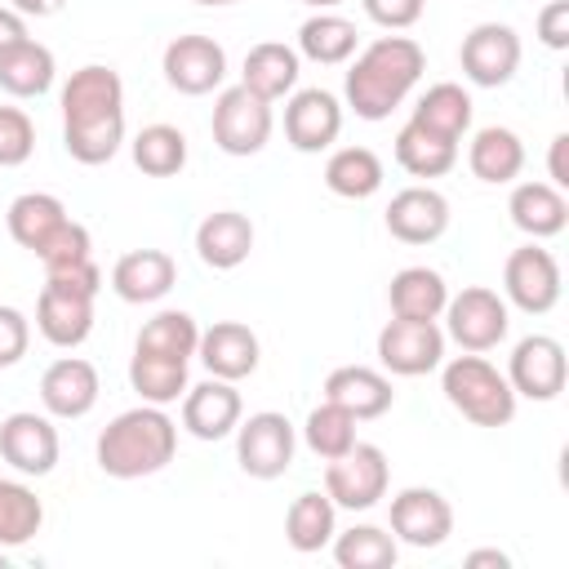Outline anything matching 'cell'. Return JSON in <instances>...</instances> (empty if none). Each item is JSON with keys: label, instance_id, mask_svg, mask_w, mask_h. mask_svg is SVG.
Instances as JSON below:
<instances>
[{"label": "cell", "instance_id": "5", "mask_svg": "<svg viewBox=\"0 0 569 569\" xmlns=\"http://www.w3.org/2000/svg\"><path fill=\"white\" fill-rule=\"evenodd\" d=\"M209 129H213L218 151H227V156H258L271 142L276 116H271V102L267 98H258L244 84H231V89L218 93Z\"/></svg>", "mask_w": 569, "mask_h": 569}, {"label": "cell", "instance_id": "7", "mask_svg": "<svg viewBox=\"0 0 569 569\" xmlns=\"http://www.w3.org/2000/svg\"><path fill=\"white\" fill-rule=\"evenodd\" d=\"M440 316H445V333L462 351H493L507 338V329H511L507 298H498L485 284H467L462 293H453Z\"/></svg>", "mask_w": 569, "mask_h": 569}, {"label": "cell", "instance_id": "33", "mask_svg": "<svg viewBox=\"0 0 569 569\" xmlns=\"http://www.w3.org/2000/svg\"><path fill=\"white\" fill-rule=\"evenodd\" d=\"M356 44H360L356 22H347L342 13H329V9L311 13V18L298 27V58H311V62H320V67L347 62V58L356 53Z\"/></svg>", "mask_w": 569, "mask_h": 569}, {"label": "cell", "instance_id": "34", "mask_svg": "<svg viewBox=\"0 0 569 569\" xmlns=\"http://www.w3.org/2000/svg\"><path fill=\"white\" fill-rule=\"evenodd\" d=\"M382 160L373 147H338L325 160V187L342 200H369L382 187Z\"/></svg>", "mask_w": 569, "mask_h": 569}, {"label": "cell", "instance_id": "39", "mask_svg": "<svg viewBox=\"0 0 569 569\" xmlns=\"http://www.w3.org/2000/svg\"><path fill=\"white\" fill-rule=\"evenodd\" d=\"M200 342V325L187 311H156L142 329L133 351H151V356H173V360H191Z\"/></svg>", "mask_w": 569, "mask_h": 569}, {"label": "cell", "instance_id": "26", "mask_svg": "<svg viewBox=\"0 0 569 569\" xmlns=\"http://www.w3.org/2000/svg\"><path fill=\"white\" fill-rule=\"evenodd\" d=\"M507 213H511V222L529 240H551L569 222V200L551 182H516L511 187V200H507Z\"/></svg>", "mask_w": 569, "mask_h": 569}, {"label": "cell", "instance_id": "1", "mask_svg": "<svg viewBox=\"0 0 569 569\" xmlns=\"http://www.w3.org/2000/svg\"><path fill=\"white\" fill-rule=\"evenodd\" d=\"M422 71H427V53H422L418 40H409V36H378L347 67V84H342L347 107L360 120H387L409 98V89L422 80Z\"/></svg>", "mask_w": 569, "mask_h": 569}, {"label": "cell", "instance_id": "8", "mask_svg": "<svg viewBox=\"0 0 569 569\" xmlns=\"http://www.w3.org/2000/svg\"><path fill=\"white\" fill-rule=\"evenodd\" d=\"M378 365L396 378H422L445 365V329L436 320L391 316L378 329Z\"/></svg>", "mask_w": 569, "mask_h": 569}, {"label": "cell", "instance_id": "10", "mask_svg": "<svg viewBox=\"0 0 569 569\" xmlns=\"http://www.w3.org/2000/svg\"><path fill=\"white\" fill-rule=\"evenodd\" d=\"M458 62H462V76L471 84H480V89L507 84L520 71V36H516V27H507V22H480V27H471L462 36Z\"/></svg>", "mask_w": 569, "mask_h": 569}, {"label": "cell", "instance_id": "46", "mask_svg": "<svg viewBox=\"0 0 569 569\" xmlns=\"http://www.w3.org/2000/svg\"><path fill=\"white\" fill-rule=\"evenodd\" d=\"M422 9H427V0H365V13H369L378 27H387V31L413 27V22L422 18Z\"/></svg>", "mask_w": 569, "mask_h": 569}, {"label": "cell", "instance_id": "3", "mask_svg": "<svg viewBox=\"0 0 569 569\" xmlns=\"http://www.w3.org/2000/svg\"><path fill=\"white\" fill-rule=\"evenodd\" d=\"M440 387H445V400L476 427H507L516 418V391L507 373H498L480 351L453 356L440 369Z\"/></svg>", "mask_w": 569, "mask_h": 569}, {"label": "cell", "instance_id": "21", "mask_svg": "<svg viewBox=\"0 0 569 569\" xmlns=\"http://www.w3.org/2000/svg\"><path fill=\"white\" fill-rule=\"evenodd\" d=\"M240 413H244L240 391L227 378H209V382L182 391V427L196 440H222V436H231L236 422H240Z\"/></svg>", "mask_w": 569, "mask_h": 569}, {"label": "cell", "instance_id": "43", "mask_svg": "<svg viewBox=\"0 0 569 569\" xmlns=\"http://www.w3.org/2000/svg\"><path fill=\"white\" fill-rule=\"evenodd\" d=\"M36 151V124L22 107H0V169L27 164Z\"/></svg>", "mask_w": 569, "mask_h": 569}, {"label": "cell", "instance_id": "28", "mask_svg": "<svg viewBox=\"0 0 569 569\" xmlns=\"http://www.w3.org/2000/svg\"><path fill=\"white\" fill-rule=\"evenodd\" d=\"M4 222H9V236H13L22 249L40 253V249L67 227V204H62L58 196H49V191H22V196L9 204Z\"/></svg>", "mask_w": 569, "mask_h": 569}, {"label": "cell", "instance_id": "51", "mask_svg": "<svg viewBox=\"0 0 569 569\" xmlns=\"http://www.w3.org/2000/svg\"><path fill=\"white\" fill-rule=\"evenodd\" d=\"M62 4L67 0H9V9H18L22 18H53L62 13Z\"/></svg>", "mask_w": 569, "mask_h": 569}, {"label": "cell", "instance_id": "22", "mask_svg": "<svg viewBox=\"0 0 569 569\" xmlns=\"http://www.w3.org/2000/svg\"><path fill=\"white\" fill-rule=\"evenodd\" d=\"M325 400L347 409L356 422H369V418H382L396 400L391 391V378L382 369H369V365H338L329 378H325Z\"/></svg>", "mask_w": 569, "mask_h": 569}, {"label": "cell", "instance_id": "41", "mask_svg": "<svg viewBox=\"0 0 569 569\" xmlns=\"http://www.w3.org/2000/svg\"><path fill=\"white\" fill-rule=\"evenodd\" d=\"M124 142V116H102V120H76L62 124V147L80 164H107Z\"/></svg>", "mask_w": 569, "mask_h": 569}, {"label": "cell", "instance_id": "45", "mask_svg": "<svg viewBox=\"0 0 569 569\" xmlns=\"http://www.w3.org/2000/svg\"><path fill=\"white\" fill-rule=\"evenodd\" d=\"M31 347V320L18 307H0V369H13Z\"/></svg>", "mask_w": 569, "mask_h": 569}, {"label": "cell", "instance_id": "48", "mask_svg": "<svg viewBox=\"0 0 569 569\" xmlns=\"http://www.w3.org/2000/svg\"><path fill=\"white\" fill-rule=\"evenodd\" d=\"M538 40L547 49H569V0H547L538 13Z\"/></svg>", "mask_w": 569, "mask_h": 569}, {"label": "cell", "instance_id": "2", "mask_svg": "<svg viewBox=\"0 0 569 569\" xmlns=\"http://www.w3.org/2000/svg\"><path fill=\"white\" fill-rule=\"evenodd\" d=\"M178 422L160 405H138L116 413L98 436V467L111 480H142L173 462Z\"/></svg>", "mask_w": 569, "mask_h": 569}, {"label": "cell", "instance_id": "19", "mask_svg": "<svg viewBox=\"0 0 569 569\" xmlns=\"http://www.w3.org/2000/svg\"><path fill=\"white\" fill-rule=\"evenodd\" d=\"M387 231L400 244H431L449 231V200L436 187H405L387 204Z\"/></svg>", "mask_w": 569, "mask_h": 569}, {"label": "cell", "instance_id": "17", "mask_svg": "<svg viewBox=\"0 0 569 569\" xmlns=\"http://www.w3.org/2000/svg\"><path fill=\"white\" fill-rule=\"evenodd\" d=\"M98 369L84 356H62L40 373V405L49 418H84L98 405Z\"/></svg>", "mask_w": 569, "mask_h": 569}, {"label": "cell", "instance_id": "27", "mask_svg": "<svg viewBox=\"0 0 569 569\" xmlns=\"http://www.w3.org/2000/svg\"><path fill=\"white\" fill-rule=\"evenodd\" d=\"M467 164H471V173H476L480 182H489V187L516 182L520 169H525V142H520L516 129H507V124H489V129H480V133L471 138V147H467Z\"/></svg>", "mask_w": 569, "mask_h": 569}, {"label": "cell", "instance_id": "47", "mask_svg": "<svg viewBox=\"0 0 569 569\" xmlns=\"http://www.w3.org/2000/svg\"><path fill=\"white\" fill-rule=\"evenodd\" d=\"M44 284H62V289H71V293L98 298V289H102V271H98V262H93V258H84V262H71V267L44 271Z\"/></svg>", "mask_w": 569, "mask_h": 569}, {"label": "cell", "instance_id": "25", "mask_svg": "<svg viewBox=\"0 0 569 569\" xmlns=\"http://www.w3.org/2000/svg\"><path fill=\"white\" fill-rule=\"evenodd\" d=\"M298 76H302V58L293 44L284 40H262L244 53V71H240V84L253 89L258 98L276 102V98H289L298 89Z\"/></svg>", "mask_w": 569, "mask_h": 569}, {"label": "cell", "instance_id": "6", "mask_svg": "<svg viewBox=\"0 0 569 569\" xmlns=\"http://www.w3.org/2000/svg\"><path fill=\"white\" fill-rule=\"evenodd\" d=\"M293 449H298L293 422L276 409H262V413H249V418L236 422V462L253 480L284 476L289 462H293Z\"/></svg>", "mask_w": 569, "mask_h": 569}, {"label": "cell", "instance_id": "50", "mask_svg": "<svg viewBox=\"0 0 569 569\" xmlns=\"http://www.w3.org/2000/svg\"><path fill=\"white\" fill-rule=\"evenodd\" d=\"M22 40H27V18L18 9H0V53H9Z\"/></svg>", "mask_w": 569, "mask_h": 569}, {"label": "cell", "instance_id": "24", "mask_svg": "<svg viewBox=\"0 0 569 569\" xmlns=\"http://www.w3.org/2000/svg\"><path fill=\"white\" fill-rule=\"evenodd\" d=\"M196 253L213 271H231L253 253V222L240 209H218L196 227Z\"/></svg>", "mask_w": 569, "mask_h": 569}, {"label": "cell", "instance_id": "38", "mask_svg": "<svg viewBox=\"0 0 569 569\" xmlns=\"http://www.w3.org/2000/svg\"><path fill=\"white\" fill-rule=\"evenodd\" d=\"M129 147H133V164L147 178H173L187 164V133L178 124H147Z\"/></svg>", "mask_w": 569, "mask_h": 569}, {"label": "cell", "instance_id": "49", "mask_svg": "<svg viewBox=\"0 0 569 569\" xmlns=\"http://www.w3.org/2000/svg\"><path fill=\"white\" fill-rule=\"evenodd\" d=\"M565 151H569V133H556L551 138V156H547V169H551V187H569V160H565Z\"/></svg>", "mask_w": 569, "mask_h": 569}, {"label": "cell", "instance_id": "30", "mask_svg": "<svg viewBox=\"0 0 569 569\" xmlns=\"http://www.w3.org/2000/svg\"><path fill=\"white\" fill-rule=\"evenodd\" d=\"M333 533H338V507H333L329 493L307 489V493H298L289 502V511H284V538H289L293 551L311 556V551L329 547Z\"/></svg>", "mask_w": 569, "mask_h": 569}, {"label": "cell", "instance_id": "15", "mask_svg": "<svg viewBox=\"0 0 569 569\" xmlns=\"http://www.w3.org/2000/svg\"><path fill=\"white\" fill-rule=\"evenodd\" d=\"M342 133V102L329 89H293L284 102V142L302 156L329 151Z\"/></svg>", "mask_w": 569, "mask_h": 569}, {"label": "cell", "instance_id": "29", "mask_svg": "<svg viewBox=\"0 0 569 569\" xmlns=\"http://www.w3.org/2000/svg\"><path fill=\"white\" fill-rule=\"evenodd\" d=\"M387 302H391V316H405V320H436L449 302V284L436 267H405L391 276L387 284Z\"/></svg>", "mask_w": 569, "mask_h": 569}, {"label": "cell", "instance_id": "11", "mask_svg": "<svg viewBox=\"0 0 569 569\" xmlns=\"http://www.w3.org/2000/svg\"><path fill=\"white\" fill-rule=\"evenodd\" d=\"M565 373H569V360H565V347L551 338V333H529L516 342L511 360H507V382L516 396L525 400H556L565 391Z\"/></svg>", "mask_w": 569, "mask_h": 569}, {"label": "cell", "instance_id": "55", "mask_svg": "<svg viewBox=\"0 0 569 569\" xmlns=\"http://www.w3.org/2000/svg\"><path fill=\"white\" fill-rule=\"evenodd\" d=\"M0 569H9V547H0Z\"/></svg>", "mask_w": 569, "mask_h": 569}, {"label": "cell", "instance_id": "18", "mask_svg": "<svg viewBox=\"0 0 569 569\" xmlns=\"http://www.w3.org/2000/svg\"><path fill=\"white\" fill-rule=\"evenodd\" d=\"M102 116H124V80L120 71L89 62L71 71V80L62 84V124L102 120Z\"/></svg>", "mask_w": 569, "mask_h": 569}, {"label": "cell", "instance_id": "52", "mask_svg": "<svg viewBox=\"0 0 569 569\" xmlns=\"http://www.w3.org/2000/svg\"><path fill=\"white\" fill-rule=\"evenodd\" d=\"M467 565H471V569H480V565H493V569H507L511 560H507V551H493V547H485V551H471V556H467Z\"/></svg>", "mask_w": 569, "mask_h": 569}, {"label": "cell", "instance_id": "14", "mask_svg": "<svg viewBox=\"0 0 569 569\" xmlns=\"http://www.w3.org/2000/svg\"><path fill=\"white\" fill-rule=\"evenodd\" d=\"M58 427L49 422V413H31L18 409L0 422V458L18 471V476H49L58 467Z\"/></svg>", "mask_w": 569, "mask_h": 569}, {"label": "cell", "instance_id": "13", "mask_svg": "<svg viewBox=\"0 0 569 569\" xmlns=\"http://www.w3.org/2000/svg\"><path fill=\"white\" fill-rule=\"evenodd\" d=\"M160 67H164L169 89H178V93H187V98H200V93H213V89L222 84V76H227V53H222V44H218L213 36L191 31V36H173V40L164 44Z\"/></svg>", "mask_w": 569, "mask_h": 569}, {"label": "cell", "instance_id": "36", "mask_svg": "<svg viewBox=\"0 0 569 569\" xmlns=\"http://www.w3.org/2000/svg\"><path fill=\"white\" fill-rule=\"evenodd\" d=\"M129 387L142 396V405H173L187 391V360L173 356H151V351H133L129 356Z\"/></svg>", "mask_w": 569, "mask_h": 569}, {"label": "cell", "instance_id": "37", "mask_svg": "<svg viewBox=\"0 0 569 569\" xmlns=\"http://www.w3.org/2000/svg\"><path fill=\"white\" fill-rule=\"evenodd\" d=\"M40 525H44V502L36 498V489L0 476V547L13 551L22 542H31L40 533Z\"/></svg>", "mask_w": 569, "mask_h": 569}, {"label": "cell", "instance_id": "40", "mask_svg": "<svg viewBox=\"0 0 569 569\" xmlns=\"http://www.w3.org/2000/svg\"><path fill=\"white\" fill-rule=\"evenodd\" d=\"M400 556V542L378 525H351L347 533H333V560L342 569H391Z\"/></svg>", "mask_w": 569, "mask_h": 569}, {"label": "cell", "instance_id": "42", "mask_svg": "<svg viewBox=\"0 0 569 569\" xmlns=\"http://www.w3.org/2000/svg\"><path fill=\"white\" fill-rule=\"evenodd\" d=\"M302 440H307V449H311L316 458L329 462V458H338V453H347V449L356 445V418H351L347 409L320 400V405L307 413V422H302Z\"/></svg>", "mask_w": 569, "mask_h": 569}, {"label": "cell", "instance_id": "12", "mask_svg": "<svg viewBox=\"0 0 569 569\" xmlns=\"http://www.w3.org/2000/svg\"><path fill=\"white\" fill-rule=\"evenodd\" d=\"M453 533V507L440 489L427 485H409L391 498V538L405 547H440Z\"/></svg>", "mask_w": 569, "mask_h": 569}, {"label": "cell", "instance_id": "54", "mask_svg": "<svg viewBox=\"0 0 569 569\" xmlns=\"http://www.w3.org/2000/svg\"><path fill=\"white\" fill-rule=\"evenodd\" d=\"M196 4H209V9H222V4H240V0H196Z\"/></svg>", "mask_w": 569, "mask_h": 569}, {"label": "cell", "instance_id": "31", "mask_svg": "<svg viewBox=\"0 0 569 569\" xmlns=\"http://www.w3.org/2000/svg\"><path fill=\"white\" fill-rule=\"evenodd\" d=\"M53 71H58L53 49L31 40V36L22 44H13L9 53H0V89L9 98H40V93H49Z\"/></svg>", "mask_w": 569, "mask_h": 569}, {"label": "cell", "instance_id": "44", "mask_svg": "<svg viewBox=\"0 0 569 569\" xmlns=\"http://www.w3.org/2000/svg\"><path fill=\"white\" fill-rule=\"evenodd\" d=\"M40 258V267L44 271H58V267H71V262H84V258H93V240H89V227L84 222H76V218H67V227L36 253Z\"/></svg>", "mask_w": 569, "mask_h": 569}, {"label": "cell", "instance_id": "53", "mask_svg": "<svg viewBox=\"0 0 569 569\" xmlns=\"http://www.w3.org/2000/svg\"><path fill=\"white\" fill-rule=\"evenodd\" d=\"M302 4H311V9H333V4H342V0H302Z\"/></svg>", "mask_w": 569, "mask_h": 569}, {"label": "cell", "instance_id": "9", "mask_svg": "<svg viewBox=\"0 0 569 569\" xmlns=\"http://www.w3.org/2000/svg\"><path fill=\"white\" fill-rule=\"evenodd\" d=\"M502 293L525 316H547L560 302V262L551 258V249H542L538 240L511 249L502 267Z\"/></svg>", "mask_w": 569, "mask_h": 569}, {"label": "cell", "instance_id": "35", "mask_svg": "<svg viewBox=\"0 0 569 569\" xmlns=\"http://www.w3.org/2000/svg\"><path fill=\"white\" fill-rule=\"evenodd\" d=\"M409 120L458 142V138L471 129V93H467L462 84H453V80H440V84H431V89L413 102V116H409Z\"/></svg>", "mask_w": 569, "mask_h": 569}, {"label": "cell", "instance_id": "16", "mask_svg": "<svg viewBox=\"0 0 569 569\" xmlns=\"http://www.w3.org/2000/svg\"><path fill=\"white\" fill-rule=\"evenodd\" d=\"M196 356L209 369V378L240 382V378H249L258 369L262 347H258V333L249 325H240V320H213L209 329H200Z\"/></svg>", "mask_w": 569, "mask_h": 569}, {"label": "cell", "instance_id": "23", "mask_svg": "<svg viewBox=\"0 0 569 569\" xmlns=\"http://www.w3.org/2000/svg\"><path fill=\"white\" fill-rule=\"evenodd\" d=\"M36 329L44 333V342L71 351L93 333V298L71 293L62 284H44L36 298Z\"/></svg>", "mask_w": 569, "mask_h": 569}, {"label": "cell", "instance_id": "32", "mask_svg": "<svg viewBox=\"0 0 569 569\" xmlns=\"http://www.w3.org/2000/svg\"><path fill=\"white\" fill-rule=\"evenodd\" d=\"M396 164L405 173H413V178H440V173H449L458 164V142L405 120L400 133H396Z\"/></svg>", "mask_w": 569, "mask_h": 569}, {"label": "cell", "instance_id": "20", "mask_svg": "<svg viewBox=\"0 0 569 569\" xmlns=\"http://www.w3.org/2000/svg\"><path fill=\"white\" fill-rule=\"evenodd\" d=\"M173 280H178V262H173V253H164V249H129V253H120L116 267H111V289H116V298H120V302H133V307L160 302V298L173 289Z\"/></svg>", "mask_w": 569, "mask_h": 569}, {"label": "cell", "instance_id": "4", "mask_svg": "<svg viewBox=\"0 0 569 569\" xmlns=\"http://www.w3.org/2000/svg\"><path fill=\"white\" fill-rule=\"evenodd\" d=\"M387 485H391V462L378 445H365L356 440L347 453L329 458L325 467V493L333 498V507H347V511H369L387 498Z\"/></svg>", "mask_w": 569, "mask_h": 569}]
</instances>
